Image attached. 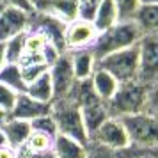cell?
I'll use <instances>...</instances> for the list:
<instances>
[{"label": "cell", "instance_id": "6da1fadb", "mask_svg": "<svg viewBox=\"0 0 158 158\" xmlns=\"http://www.w3.org/2000/svg\"><path fill=\"white\" fill-rule=\"evenodd\" d=\"M140 37H142L140 30L137 29V25L131 20H119L110 29L98 34L94 44L91 46V50H93L94 57L98 60V59L105 57L108 53L135 46Z\"/></svg>", "mask_w": 158, "mask_h": 158}, {"label": "cell", "instance_id": "7a4b0ae2", "mask_svg": "<svg viewBox=\"0 0 158 158\" xmlns=\"http://www.w3.org/2000/svg\"><path fill=\"white\" fill-rule=\"evenodd\" d=\"M151 87L140 84L139 80L119 84L115 94L107 101L110 117H126L146 110V101Z\"/></svg>", "mask_w": 158, "mask_h": 158}, {"label": "cell", "instance_id": "3957f363", "mask_svg": "<svg viewBox=\"0 0 158 158\" xmlns=\"http://www.w3.org/2000/svg\"><path fill=\"white\" fill-rule=\"evenodd\" d=\"M121 121L126 128L131 146L146 153L158 148V117L144 110L139 114L121 117Z\"/></svg>", "mask_w": 158, "mask_h": 158}, {"label": "cell", "instance_id": "277c9868", "mask_svg": "<svg viewBox=\"0 0 158 158\" xmlns=\"http://www.w3.org/2000/svg\"><path fill=\"white\" fill-rule=\"evenodd\" d=\"M50 114L57 124L59 135L75 139L82 144H89V135L84 126V119L80 114V108L71 100H60L53 101L50 108Z\"/></svg>", "mask_w": 158, "mask_h": 158}, {"label": "cell", "instance_id": "5b68a950", "mask_svg": "<svg viewBox=\"0 0 158 158\" xmlns=\"http://www.w3.org/2000/svg\"><path fill=\"white\" fill-rule=\"evenodd\" d=\"M96 66L108 71L119 84L137 80V73H139V48L135 44V46H130V48H124V50L108 53L105 57L98 59Z\"/></svg>", "mask_w": 158, "mask_h": 158}, {"label": "cell", "instance_id": "8992f818", "mask_svg": "<svg viewBox=\"0 0 158 158\" xmlns=\"http://www.w3.org/2000/svg\"><path fill=\"white\" fill-rule=\"evenodd\" d=\"M139 48V73L137 80L148 87L158 84V36H142Z\"/></svg>", "mask_w": 158, "mask_h": 158}, {"label": "cell", "instance_id": "52a82bcc", "mask_svg": "<svg viewBox=\"0 0 158 158\" xmlns=\"http://www.w3.org/2000/svg\"><path fill=\"white\" fill-rule=\"evenodd\" d=\"M89 144L103 146L108 149H121L130 146V139L126 128L119 117H108L100 128L89 137Z\"/></svg>", "mask_w": 158, "mask_h": 158}, {"label": "cell", "instance_id": "ba28073f", "mask_svg": "<svg viewBox=\"0 0 158 158\" xmlns=\"http://www.w3.org/2000/svg\"><path fill=\"white\" fill-rule=\"evenodd\" d=\"M64 30H66V23L57 20L55 16H50L46 13H39V11H34L32 16H30L29 32H36L39 36H43L48 43L55 44L60 52H66Z\"/></svg>", "mask_w": 158, "mask_h": 158}, {"label": "cell", "instance_id": "9c48e42d", "mask_svg": "<svg viewBox=\"0 0 158 158\" xmlns=\"http://www.w3.org/2000/svg\"><path fill=\"white\" fill-rule=\"evenodd\" d=\"M52 80V87H53V101L66 100L69 93H71L73 85H75V75L71 69V62H69V55L64 52L60 57L48 68ZM52 101V103H53Z\"/></svg>", "mask_w": 158, "mask_h": 158}, {"label": "cell", "instance_id": "30bf717a", "mask_svg": "<svg viewBox=\"0 0 158 158\" xmlns=\"http://www.w3.org/2000/svg\"><path fill=\"white\" fill-rule=\"evenodd\" d=\"M98 37V30L94 29L91 22L84 20H75L68 23L64 30V48L66 52H75V50H84L91 48Z\"/></svg>", "mask_w": 158, "mask_h": 158}, {"label": "cell", "instance_id": "8fae6325", "mask_svg": "<svg viewBox=\"0 0 158 158\" xmlns=\"http://www.w3.org/2000/svg\"><path fill=\"white\" fill-rule=\"evenodd\" d=\"M32 13L22 11L18 7L4 6L2 11H0V43H6L11 37L18 36L22 32H27Z\"/></svg>", "mask_w": 158, "mask_h": 158}, {"label": "cell", "instance_id": "7c38bea8", "mask_svg": "<svg viewBox=\"0 0 158 158\" xmlns=\"http://www.w3.org/2000/svg\"><path fill=\"white\" fill-rule=\"evenodd\" d=\"M52 105L50 103H43V101H37L34 98L27 96L25 93L18 94V98L15 101V107L9 112V117H15V119H22V121H34L39 115H44L50 112Z\"/></svg>", "mask_w": 158, "mask_h": 158}, {"label": "cell", "instance_id": "4fadbf2b", "mask_svg": "<svg viewBox=\"0 0 158 158\" xmlns=\"http://www.w3.org/2000/svg\"><path fill=\"white\" fill-rule=\"evenodd\" d=\"M36 11L55 16L57 20L68 25L78 20V0H43Z\"/></svg>", "mask_w": 158, "mask_h": 158}, {"label": "cell", "instance_id": "5bb4252c", "mask_svg": "<svg viewBox=\"0 0 158 158\" xmlns=\"http://www.w3.org/2000/svg\"><path fill=\"white\" fill-rule=\"evenodd\" d=\"M142 36H158V4L140 2V6L131 16Z\"/></svg>", "mask_w": 158, "mask_h": 158}, {"label": "cell", "instance_id": "9a60e30c", "mask_svg": "<svg viewBox=\"0 0 158 158\" xmlns=\"http://www.w3.org/2000/svg\"><path fill=\"white\" fill-rule=\"evenodd\" d=\"M0 130L6 135L7 146L16 151L25 146L29 135L32 133V126L29 121H22V119H15V117H7L0 124Z\"/></svg>", "mask_w": 158, "mask_h": 158}, {"label": "cell", "instance_id": "2e32d148", "mask_svg": "<svg viewBox=\"0 0 158 158\" xmlns=\"http://www.w3.org/2000/svg\"><path fill=\"white\" fill-rule=\"evenodd\" d=\"M69 55V62H71V69L75 75V80H89L91 75L96 69V57L91 48H84V50H75L68 52Z\"/></svg>", "mask_w": 158, "mask_h": 158}, {"label": "cell", "instance_id": "e0dca14e", "mask_svg": "<svg viewBox=\"0 0 158 158\" xmlns=\"http://www.w3.org/2000/svg\"><path fill=\"white\" fill-rule=\"evenodd\" d=\"M80 114H82L84 126H85V131H87L89 137L93 135L94 131L110 117L107 103L101 101V100H96V101H93V103H89V105L80 107Z\"/></svg>", "mask_w": 158, "mask_h": 158}, {"label": "cell", "instance_id": "ac0fdd59", "mask_svg": "<svg viewBox=\"0 0 158 158\" xmlns=\"http://www.w3.org/2000/svg\"><path fill=\"white\" fill-rule=\"evenodd\" d=\"M89 80H91V85H93L96 96H98L101 101H105V103L114 96L115 91H117V87H119V82H117L108 71L101 69L98 66H96V69H94V73L91 75Z\"/></svg>", "mask_w": 158, "mask_h": 158}, {"label": "cell", "instance_id": "d6986e66", "mask_svg": "<svg viewBox=\"0 0 158 158\" xmlns=\"http://www.w3.org/2000/svg\"><path fill=\"white\" fill-rule=\"evenodd\" d=\"M55 158H87V146L75 139L57 135L52 144Z\"/></svg>", "mask_w": 158, "mask_h": 158}, {"label": "cell", "instance_id": "ffe728a7", "mask_svg": "<svg viewBox=\"0 0 158 158\" xmlns=\"http://www.w3.org/2000/svg\"><path fill=\"white\" fill-rule=\"evenodd\" d=\"M146 155V151L139 149L135 146H126L121 149H108L96 144H87V158H139Z\"/></svg>", "mask_w": 158, "mask_h": 158}, {"label": "cell", "instance_id": "44dd1931", "mask_svg": "<svg viewBox=\"0 0 158 158\" xmlns=\"http://www.w3.org/2000/svg\"><path fill=\"white\" fill-rule=\"evenodd\" d=\"M117 22H119V13H117L114 0H101L100 6H98V11H96V16L93 20V25L98 30V34L110 29Z\"/></svg>", "mask_w": 158, "mask_h": 158}, {"label": "cell", "instance_id": "7402d4cb", "mask_svg": "<svg viewBox=\"0 0 158 158\" xmlns=\"http://www.w3.org/2000/svg\"><path fill=\"white\" fill-rule=\"evenodd\" d=\"M25 94L34 98L37 101H43V103H50L53 101V87H52V80H50V73L46 71L41 77H37L36 80H32L27 84Z\"/></svg>", "mask_w": 158, "mask_h": 158}, {"label": "cell", "instance_id": "603a6c76", "mask_svg": "<svg viewBox=\"0 0 158 158\" xmlns=\"http://www.w3.org/2000/svg\"><path fill=\"white\" fill-rule=\"evenodd\" d=\"M0 84L7 85L9 89H13V91L18 93V94L25 93L27 82L23 80L20 64H9V62H6L4 68L0 69Z\"/></svg>", "mask_w": 158, "mask_h": 158}, {"label": "cell", "instance_id": "cb8c5ba5", "mask_svg": "<svg viewBox=\"0 0 158 158\" xmlns=\"http://www.w3.org/2000/svg\"><path fill=\"white\" fill-rule=\"evenodd\" d=\"M25 37H27V32H22V34L11 37L4 43L6 62H9V64H20L22 62L23 55H25Z\"/></svg>", "mask_w": 158, "mask_h": 158}, {"label": "cell", "instance_id": "d4e9b609", "mask_svg": "<svg viewBox=\"0 0 158 158\" xmlns=\"http://www.w3.org/2000/svg\"><path fill=\"white\" fill-rule=\"evenodd\" d=\"M52 144H53V139H52V137L44 135L41 131H32L23 148L27 151H36V153H39V151H50ZM20 149H22V148H20Z\"/></svg>", "mask_w": 158, "mask_h": 158}, {"label": "cell", "instance_id": "484cf974", "mask_svg": "<svg viewBox=\"0 0 158 158\" xmlns=\"http://www.w3.org/2000/svg\"><path fill=\"white\" fill-rule=\"evenodd\" d=\"M30 126H32V131H41V133L52 137V139H55L59 135L57 124H55V121H53V117H52L50 112L36 117L34 121H30Z\"/></svg>", "mask_w": 158, "mask_h": 158}, {"label": "cell", "instance_id": "4316f807", "mask_svg": "<svg viewBox=\"0 0 158 158\" xmlns=\"http://www.w3.org/2000/svg\"><path fill=\"white\" fill-rule=\"evenodd\" d=\"M101 0H78V20L93 23Z\"/></svg>", "mask_w": 158, "mask_h": 158}, {"label": "cell", "instance_id": "83f0119b", "mask_svg": "<svg viewBox=\"0 0 158 158\" xmlns=\"http://www.w3.org/2000/svg\"><path fill=\"white\" fill-rule=\"evenodd\" d=\"M114 4L119 13V20H131L133 13L140 6V0H114Z\"/></svg>", "mask_w": 158, "mask_h": 158}, {"label": "cell", "instance_id": "f1b7e54d", "mask_svg": "<svg viewBox=\"0 0 158 158\" xmlns=\"http://www.w3.org/2000/svg\"><path fill=\"white\" fill-rule=\"evenodd\" d=\"M18 98V93H15L13 89H9L7 85L0 84V108L6 110V112H11L13 107H15V101Z\"/></svg>", "mask_w": 158, "mask_h": 158}, {"label": "cell", "instance_id": "f546056e", "mask_svg": "<svg viewBox=\"0 0 158 158\" xmlns=\"http://www.w3.org/2000/svg\"><path fill=\"white\" fill-rule=\"evenodd\" d=\"M146 112L158 117V87H151L149 89L148 101H146Z\"/></svg>", "mask_w": 158, "mask_h": 158}, {"label": "cell", "instance_id": "4dcf8cb0", "mask_svg": "<svg viewBox=\"0 0 158 158\" xmlns=\"http://www.w3.org/2000/svg\"><path fill=\"white\" fill-rule=\"evenodd\" d=\"M16 158H55V155H53L52 149L36 153V151H27L25 148H22V149L16 151Z\"/></svg>", "mask_w": 158, "mask_h": 158}, {"label": "cell", "instance_id": "1f68e13d", "mask_svg": "<svg viewBox=\"0 0 158 158\" xmlns=\"http://www.w3.org/2000/svg\"><path fill=\"white\" fill-rule=\"evenodd\" d=\"M2 6H9V7H18L22 11H27V13H32L34 7L30 4V0H0Z\"/></svg>", "mask_w": 158, "mask_h": 158}, {"label": "cell", "instance_id": "d6a6232c", "mask_svg": "<svg viewBox=\"0 0 158 158\" xmlns=\"http://www.w3.org/2000/svg\"><path fill=\"white\" fill-rule=\"evenodd\" d=\"M0 158H16V149L9 148V146L2 148L0 149Z\"/></svg>", "mask_w": 158, "mask_h": 158}, {"label": "cell", "instance_id": "836d02e7", "mask_svg": "<svg viewBox=\"0 0 158 158\" xmlns=\"http://www.w3.org/2000/svg\"><path fill=\"white\" fill-rule=\"evenodd\" d=\"M6 64V55H4V43H0V69Z\"/></svg>", "mask_w": 158, "mask_h": 158}, {"label": "cell", "instance_id": "e575fe53", "mask_svg": "<svg viewBox=\"0 0 158 158\" xmlns=\"http://www.w3.org/2000/svg\"><path fill=\"white\" fill-rule=\"evenodd\" d=\"M6 146H7V140H6V135H4V131L0 130V149H2V148H6Z\"/></svg>", "mask_w": 158, "mask_h": 158}, {"label": "cell", "instance_id": "d590c367", "mask_svg": "<svg viewBox=\"0 0 158 158\" xmlns=\"http://www.w3.org/2000/svg\"><path fill=\"white\" fill-rule=\"evenodd\" d=\"M7 117H9V114L6 112V110H2V108H0V124H2V123L6 121Z\"/></svg>", "mask_w": 158, "mask_h": 158}, {"label": "cell", "instance_id": "8d00e7d4", "mask_svg": "<svg viewBox=\"0 0 158 158\" xmlns=\"http://www.w3.org/2000/svg\"><path fill=\"white\" fill-rule=\"evenodd\" d=\"M148 156H149V158H158V148L148 151Z\"/></svg>", "mask_w": 158, "mask_h": 158}, {"label": "cell", "instance_id": "74e56055", "mask_svg": "<svg viewBox=\"0 0 158 158\" xmlns=\"http://www.w3.org/2000/svg\"><path fill=\"white\" fill-rule=\"evenodd\" d=\"M41 2H43V0H30V4H32V7H34V11H36V9L39 7V6H41Z\"/></svg>", "mask_w": 158, "mask_h": 158}, {"label": "cell", "instance_id": "f35d334b", "mask_svg": "<svg viewBox=\"0 0 158 158\" xmlns=\"http://www.w3.org/2000/svg\"><path fill=\"white\" fill-rule=\"evenodd\" d=\"M140 2H149V4H158V0H140Z\"/></svg>", "mask_w": 158, "mask_h": 158}, {"label": "cell", "instance_id": "ab89813d", "mask_svg": "<svg viewBox=\"0 0 158 158\" xmlns=\"http://www.w3.org/2000/svg\"><path fill=\"white\" fill-rule=\"evenodd\" d=\"M139 158H149V156H148V153H146V155H142V156H139Z\"/></svg>", "mask_w": 158, "mask_h": 158}, {"label": "cell", "instance_id": "60d3db41", "mask_svg": "<svg viewBox=\"0 0 158 158\" xmlns=\"http://www.w3.org/2000/svg\"><path fill=\"white\" fill-rule=\"evenodd\" d=\"M155 87H158V84H156V85H155Z\"/></svg>", "mask_w": 158, "mask_h": 158}]
</instances>
